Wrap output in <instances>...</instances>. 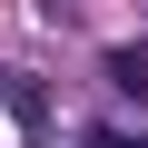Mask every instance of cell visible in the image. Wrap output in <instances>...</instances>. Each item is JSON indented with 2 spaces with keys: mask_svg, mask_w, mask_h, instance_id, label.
<instances>
[{
  "mask_svg": "<svg viewBox=\"0 0 148 148\" xmlns=\"http://www.w3.org/2000/svg\"><path fill=\"white\" fill-rule=\"evenodd\" d=\"M109 79H119L128 99H148V49H109Z\"/></svg>",
  "mask_w": 148,
  "mask_h": 148,
  "instance_id": "obj_1",
  "label": "cell"
},
{
  "mask_svg": "<svg viewBox=\"0 0 148 148\" xmlns=\"http://www.w3.org/2000/svg\"><path fill=\"white\" fill-rule=\"evenodd\" d=\"M89 148H148V138H128V128H89Z\"/></svg>",
  "mask_w": 148,
  "mask_h": 148,
  "instance_id": "obj_2",
  "label": "cell"
}]
</instances>
